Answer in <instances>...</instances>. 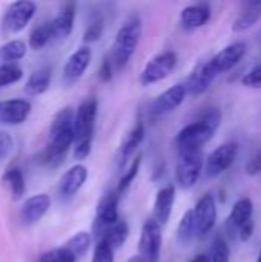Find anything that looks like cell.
Here are the masks:
<instances>
[{
  "instance_id": "6da1fadb",
  "label": "cell",
  "mask_w": 261,
  "mask_h": 262,
  "mask_svg": "<svg viewBox=\"0 0 261 262\" xmlns=\"http://www.w3.org/2000/svg\"><path fill=\"white\" fill-rule=\"evenodd\" d=\"M74 117L72 107H63L58 111L49 126V141L38 157V161L48 167H58L71 146H74Z\"/></svg>"
},
{
  "instance_id": "7a4b0ae2",
  "label": "cell",
  "mask_w": 261,
  "mask_h": 262,
  "mask_svg": "<svg viewBox=\"0 0 261 262\" xmlns=\"http://www.w3.org/2000/svg\"><path fill=\"white\" fill-rule=\"evenodd\" d=\"M222 123V112L218 109H209L202 117L186 124L175 137V147L180 155L200 152L202 147L214 137Z\"/></svg>"
},
{
  "instance_id": "3957f363",
  "label": "cell",
  "mask_w": 261,
  "mask_h": 262,
  "mask_svg": "<svg viewBox=\"0 0 261 262\" xmlns=\"http://www.w3.org/2000/svg\"><path fill=\"white\" fill-rule=\"evenodd\" d=\"M97 118V100L86 98L80 103L74 117V157L85 160L91 155Z\"/></svg>"
},
{
  "instance_id": "277c9868",
  "label": "cell",
  "mask_w": 261,
  "mask_h": 262,
  "mask_svg": "<svg viewBox=\"0 0 261 262\" xmlns=\"http://www.w3.org/2000/svg\"><path fill=\"white\" fill-rule=\"evenodd\" d=\"M142 31H143V23H142V17L138 14L129 15L123 21V25L118 28V31L115 34L114 45H112L111 57H109L112 66L117 68L118 71L123 69L132 58V55L140 43Z\"/></svg>"
},
{
  "instance_id": "5b68a950",
  "label": "cell",
  "mask_w": 261,
  "mask_h": 262,
  "mask_svg": "<svg viewBox=\"0 0 261 262\" xmlns=\"http://www.w3.org/2000/svg\"><path fill=\"white\" fill-rule=\"evenodd\" d=\"M37 11V5L29 0L14 2L11 3L0 21V31L5 37L18 34L26 28V25L32 20L34 14Z\"/></svg>"
},
{
  "instance_id": "8992f818",
  "label": "cell",
  "mask_w": 261,
  "mask_h": 262,
  "mask_svg": "<svg viewBox=\"0 0 261 262\" xmlns=\"http://www.w3.org/2000/svg\"><path fill=\"white\" fill-rule=\"evenodd\" d=\"M177 66V54L172 51H166L152 57L143 68L140 75V83L143 86H149L168 78Z\"/></svg>"
},
{
  "instance_id": "52a82bcc",
  "label": "cell",
  "mask_w": 261,
  "mask_h": 262,
  "mask_svg": "<svg viewBox=\"0 0 261 262\" xmlns=\"http://www.w3.org/2000/svg\"><path fill=\"white\" fill-rule=\"evenodd\" d=\"M162 227L149 218L142 226L138 239V256L145 262H158L162 253Z\"/></svg>"
},
{
  "instance_id": "ba28073f",
  "label": "cell",
  "mask_w": 261,
  "mask_h": 262,
  "mask_svg": "<svg viewBox=\"0 0 261 262\" xmlns=\"http://www.w3.org/2000/svg\"><path fill=\"white\" fill-rule=\"evenodd\" d=\"M203 172V157L202 152L180 155L175 169V180L182 189H191L197 184Z\"/></svg>"
},
{
  "instance_id": "9c48e42d",
  "label": "cell",
  "mask_w": 261,
  "mask_h": 262,
  "mask_svg": "<svg viewBox=\"0 0 261 262\" xmlns=\"http://www.w3.org/2000/svg\"><path fill=\"white\" fill-rule=\"evenodd\" d=\"M186 88L185 84H174L168 88L165 92L157 95L152 103L149 104V115L152 118H162L174 112L186 98Z\"/></svg>"
},
{
  "instance_id": "30bf717a",
  "label": "cell",
  "mask_w": 261,
  "mask_h": 262,
  "mask_svg": "<svg viewBox=\"0 0 261 262\" xmlns=\"http://www.w3.org/2000/svg\"><path fill=\"white\" fill-rule=\"evenodd\" d=\"M237 154H238L237 143H225V144L218 146L206 158L205 175L208 178H217L218 175H222L225 170H228L234 164Z\"/></svg>"
},
{
  "instance_id": "8fae6325",
  "label": "cell",
  "mask_w": 261,
  "mask_h": 262,
  "mask_svg": "<svg viewBox=\"0 0 261 262\" xmlns=\"http://www.w3.org/2000/svg\"><path fill=\"white\" fill-rule=\"evenodd\" d=\"M91 60H92V51L89 46H80L77 51H74L68 57L63 66V72H62L63 83L66 86H72L74 83H77L89 68Z\"/></svg>"
},
{
  "instance_id": "7c38bea8",
  "label": "cell",
  "mask_w": 261,
  "mask_h": 262,
  "mask_svg": "<svg viewBox=\"0 0 261 262\" xmlns=\"http://www.w3.org/2000/svg\"><path fill=\"white\" fill-rule=\"evenodd\" d=\"M88 180V169L83 164H74L60 178L57 193L62 201H71Z\"/></svg>"
},
{
  "instance_id": "4fadbf2b",
  "label": "cell",
  "mask_w": 261,
  "mask_h": 262,
  "mask_svg": "<svg viewBox=\"0 0 261 262\" xmlns=\"http://www.w3.org/2000/svg\"><path fill=\"white\" fill-rule=\"evenodd\" d=\"M118 193L115 190H108L103 193L97 204V212H95V230L100 233L106 227L115 224L120 216H118Z\"/></svg>"
},
{
  "instance_id": "5bb4252c",
  "label": "cell",
  "mask_w": 261,
  "mask_h": 262,
  "mask_svg": "<svg viewBox=\"0 0 261 262\" xmlns=\"http://www.w3.org/2000/svg\"><path fill=\"white\" fill-rule=\"evenodd\" d=\"M194 212V220H195V229L197 235L205 236L209 233L217 221V206L215 200L211 193H205L195 204Z\"/></svg>"
},
{
  "instance_id": "9a60e30c",
  "label": "cell",
  "mask_w": 261,
  "mask_h": 262,
  "mask_svg": "<svg viewBox=\"0 0 261 262\" xmlns=\"http://www.w3.org/2000/svg\"><path fill=\"white\" fill-rule=\"evenodd\" d=\"M32 104L23 98H12L0 101V124L17 126L28 120Z\"/></svg>"
},
{
  "instance_id": "2e32d148",
  "label": "cell",
  "mask_w": 261,
  "mask_h": 262,
  "mask_svg": "<svg viewBox=\"0 0 261 262\" xmlns=\"http://www.w3.org/2000/svg\"><path fill=\"white\" fill-rule=\"evenodd\" d=\"M49 207H51V196L48 193H37L23 203L18 218L23 226L26 227L34 226L46 215Z\"/></svg>"
},
{
  "instance_id": "e0dca14e",
  "label": "cell",
  "mask_w": 261,
  "mask_h": 262,
  "mask_svg": "<svg viewBox=\"0 0 261 262\" xmlns=\"http://www.w3.org/2000/svg\"><path fill=\"white\" fill-rule=\"evenodd\" d=\"M217 75L218 74L214 69L211 60L197 64V68L191 72V75L188 78V83L185 84L186 92H189L192 95H202V94H205L209 89V86L212 84V81L215 80Z\"/></svg>"
},
{
  "instance_id": "ac0fdd59",
  "label": "cell",
  "mask_w": 261,
  "mask_h": 262,
  "mask_svg": "<svg viewBox=\"0 0 261 262\" xmlns=\"http://www.w3.org/2000/svg\"><path fill=\"white\" fill-rule=\"evenodd\" d=\"M246 51H248V46L245 41L232 43V45L226 46L225 49H222L217 55H214L211 58V63H212L214 69L217 71V74L220 75L222 72L231 71L234 66H237L246 55Z\"/></svg>"
},
{
  "instance_id": "d6986e66",
  "label": "cell",
  "mask_w": 261,
  "mask_h": 262,
  "mask_svg": "<svg viewBox=\"0 0 261 262\" xmlns=\"http://www.w3.org/2000/svg\"><path fill=\"white\" fill-rule=\"evenodd\" d=\"M175 203V187L174 186H165L157 192L155 201H154V213H152V220L162 227L166 226L171 213H172V207Z\"/></svg>"
},
{
  "instance_id": "ffe728a7",
  "label": "cell",
  "mask_w": 261,
  "mask_h": 262,
  "mask_svg": "<svg viewBox=\"0 0 261 262\" xmlns=\"http://www.w3.org/2000/svg\"><path fill=\"white\" fill-rule=\"evenodd\" d=\"M75 11L77 6L74 3H66L58 15L51 20V35L52 41L65 40L71 35L72 28H74V18H75Z\"/></svg>"
},
{
  "instance_id": "44dd1931",
  "label": "cell",
  "mask_w": 261,
  "mask_h": 262,
  "mask_svg": "<svg viewBox=\"0 0 261 262\" xmlns=\"http://www.w3.org/2000/svg\"><path fill=\"white\" fill-rule=\"evenodd\" d=\"M211 18V8L208 3H195L186 6L180 14V23L185 29L194 31L205 26Z\"/></svg>"
},
{
  "instance_id": "7402d4cb",
  "label": "cell",
  "mask_w": 261,
  "mask_h": 262,
  "mask_svg": "<svg viewBox=\"0 0 261 262\" xmlns=\"http://www.w3.org/2000/svg\"><path fill=\"white\" fill-rule=\"evenodd\" d=\"M145 140V124L142 121H137L135 126L129 130V134L125 137L120 149H118V155H117V161L118 166L123 167L128 160L137 152V149L140 147V144Z\"/></svg>"
},
{
  "instance_id": "603a6c76",
  "label": "cell",
  "mask_w": 261,
  "mask_h": 262,
  "mask_svg": "<svg viewBox=\"0 0 261 262\" xmlns=\"http://www.w3.org/2000/svg\"><path fill=\"white\" fill-rule=\"evenodd\" d=\"M252 213H254V204L249 198H242L238 200L234 206H232V212L226 221V227H228V233L231 232V235H234L235 232H238V229L242 226H245L246 223L252 221Z\"/></svg>"
},
{
  "instance_id": "cb8c5ba5",
  "label": "cell",
  "mask_w": 261,
  "mask_h": 262,
  "mask_svg": "<svg viewBox=\"0 0 261 262\" xmlns=\"http://www.w3.org/2000/svg\"><path fill=\"white\" fill-rule=\"evenodd\" d=\"M129 238V224L125 220H118L115 224L106 227L98 233V241H103L114 252L118 250Z\"/></svg>"
},
{
  "instance_id": "d4e9b609",
  "label": "cell",
  "mask_w": 261,
  "mask_h": 262,
  "mask_svg": "<svg viewBox=\"0 0 261 262\" xmlns=\"http://www.w3.org/2000/svg\"><path fill=\"white\" fill-rule=\"evenodd\" d=\"M51 68L48 66H43V68H38L37 71H34L29 78L26 80V84H25V92L29 95V97H37V95H42L48 91L49 84H51Z\"/></svg>"
},
{
  "instance_id": "484cf974",
  "label": "cell",
  "mask_w": 261,
  "mask_h": 262,
  "mask_svg": "<svg viewBox=\"0 0 261 262\" xmlns=\"http://www.w3.org/2000/svg\"><path fill=\"white\" fill-rule=\"evenodd\" d=\"M2 184L5 186V189L9 192L11 198L14 201H18L22 200V196L25 195V190H26V184H25V177H23V172L14 166V167H9L3 177H2Z\"/></svg>"
},
{
  "instance_id": "4316f807",
  "label": "cell",
  "mask_w": 261,
  "mask_h": 262,
  "mask_svg": "<svg viewBox=\"0 0 261 262\" xmlns=\"http://www.w3.org/2000/svg\"><path fill=\"white\" fill-rule=\"evenodd\" d=\"M261 18V2H248L234 21V31L242 32L252 28Z\"/></svg>"
},
{
  "instance_id": "83f0119b",
  "label": "cell",
  "mask_w": 261,
  "mask_h": 262,
  "mask_svg": "<svg viewBox=\"0 0 261 262\" xmlns=\"http://www.w3.org/2000/svg\"><path fill=\"white\" fill-rule=\"evenodd\" d=\"M91 244H92V236H91V233L82 230V232H77L75 235H72V236L65 243L63 249H65L66 252H69V253L72 255V258L77 261V259L83 258V256L88 253Z\"/></svg>"
},
{
  "instance_id": "f1b7e54d",
  "label": "cell",
  "mask_w": 261,
  "mask_h": 262,
  "mask_svg": "<svg viewBox=\"0 0 261 262\" xmlns=\"http://www.w3.org/2000/svg\"><path fill=\"white\" fill-rule=\"evenodd\" d=\"M28 46L23 40L14 38L0 45V64L17 63L26 55Z\"/></svg>"
},
{
  "instance_id": "f546056e",
  "label": "cell",
  "mask_w": 261,
  "mask_h": 262,
  "mask_svg": "<svg viewBox=\"0 0 261 262\" xmlns=\"http://www.w3.org/2000/svg\"><path fill=\"white\" fill-rule=\"evenodd\" d=\"M197 235V229H195V220H194V212L188 210L183 216L182 221L177 227V241L183 246L188 247L194 238Z\"/></svg>"
},
{
  "instance_id": "4dcf8cb0",
  "label": "cell",
  "mask_w": 261,
  "mask_h": 262,
  "mask_svg": "<svg viewBox=\"0 0 261 262\" xmlns=\"http://www.w3.org/2000/svg\"><path fill=\"white\" fill-rule=\"evenodd\" d=\"M49 41H52V35H51V21H45L42 25H38L37 28L32 29V32L29 34V46L35 51L45 48Z\"/></svg>"
},
{
  "instance_id": "1f68e13d",
  "label": "cell",
  "mask_w": 261,
  "mask_h": 262,
  "mask_svg": "<svg viewBox=\"0 0 261 262\" xmlns=\"http://www.w3.org/2000/svg\"><path fill=\"white\" fill-rule=\"evenodd\" d=\"M140 166H142V155H138L137 158H134V161H132L131 166L128 167V170L122 175V178H120V181H118V186H117V189H115V192L118 193V196H122V195L131 187V184L134 183V180H135L137 175H138Z\"/></svg>"
},
{
  "instance_id": "d6a6232c",
  "label": "cell",
  "mask_w": 261,
  "mask_h": 262,
  "mask_svg": "<svg viewBox=\"0 0 261 262\" xmlns=\"http://www.w3.org/2000/svg\"><path fill=\"white\" fill-rule=\"evenodd\" d=\"M23 77V69L17 63L0 64V89L20 81Z\"/></svg>"
},
{
  "instance_id": "836d02e7",
  "label": "cell",
  "mask_w": 261,
  "mask_h": 262,
  "mask_svg": "<svg viewBox=\"0 0 261 262\" xmlns=\"http://www.w3.org/2000/svg\"><path fill=\"white\" fill-rule=\"evenodd\" d=\"M211 262H229V247L223 236H217L211 247Z\"/></svg>"
},
{
  "instance_id": "e575fe53",
  "label": "cell",
  "mask_w": 261,
  "mask_h": 262,
  "mask_svg": "<svg viewBox=\"0 0 261 262\" xmlns=\"http://www.w3.org/2000/svg\"><path fill=\"white\" fill-rule=\"evenodd\" d=\"M38 262H75V259L63 247H58V249H52V250L45 252L38 258Z\"/></svg>"
},
{
  "instance_id": "d590c367",
  "label": "cell",
  "mask_w": 261,
  "mask_h": 262,
  "mask_svg": "<svg viewBox=\"0 0 261 262\" xmlns=\"http://www.w3.org/2000/svg\"><path fill=\"white\" fill-rule=\"evenodd\" d=\"M103 26H105L103 25V18L92 20L86 26V29L83 32V41L85 43H94V41H97L102 37V34H103Z\"/></svg>"
},
{
  "instance_id": "8d00e7d4",
  "label": "cell",
  "mask_w": 261,
  "mask_h": 262,
  "mask_svg": "<svg viewBox=\"0 0 261 262\" xmlns=\"http://www.w3.org/2000/svg\"><path fill=\"white\" fill-rule=\"evenodd\" d=\"M114 250L106 246L103 241H98L94 253H92V262H114Z\"/></svg>"
},
{
  "instance_id": "74e56055",
  "label": "cell",
  "mask_w": 261,
  "mask_h": 262,
  "mask_svg": "<svg viewBox=\"0 0 261 262\" xmlns=\"http://www.w3.org/2000/svg\"><path fill=\"white\" fill-rule=\"evenodd\" d=\"M14 150V140L9 132L0 130V164L11 155Z\"/></svg>"
},
{
  "instance_id": "f35d334b",
  "label": "cell",
  "mask_w": 261,
  "mask_h": 262,
  "mask_svg": "<svg viewBox=\"0 0 261 262\" xmlns=\"http://www.w3.org/2000/svg\"><path fill=\"white\" fill-rule=\"evenodd\" d=\"M243 86L246 88H254V89H261V63L252 68L243 78H242Z\"/></svg>"
},
{
  "instance_id": "ab89813d",
  "label": "cell",
  "mask_w": 261,
  "mask_h": 262,
  "mask_svg": "<svg viewBox=\"0 0 261 262\" xmlns=\"http://www.w3.org/2000/svg\"><path fill=\"white\" fill-rule=\"evenodd\" d=\"M112 72H114V66H112V63H111L109 57H106V58L103 60V63H102L100 69H98V78H100V81L108 83V81L112 78V75H114Z\"/></svg>"
},
{
  "instance_id": "60d3db41",
  "label": "cell",
  "mask_w": 261,
  "mask_h": 262,
  "mask_svg": "<svg viewBox=\"0 0 261 262\" xmlns=\"http://www.w3.org/2000/svg\"><path fill=\"white\" fill-rule=\"evenodd\" d=\"M245 170H246V173H248L249 177L260 175L261 173V152H258L257 155H254V157H252V158L248 161V164H246Z\"/></svg>"
},
{
  "instance_id": "b9f144b4",
  "label": "cell",
  "mask_w": 261,
  "mask_h": 262,
  "mask_svg": "<svg viewBox=\"0 0 261 262\" xmlns=\"http://www.w3.org/2000/svg\"><path fill=\"white\" fill-rule=\"evenodd\" d=\"M238 238L243 241V243H246V241H249L251 238H252V235H254V221H249V223H246L245 226H242L240 229H238Z\"/></svg>"
},
{
  "instance_id": "7bdbcfd3",
  "label": "cell",
  "mask_w": 261,
  "mask_h": 262,
  "mask_svg": "<svg viewBox=\"0 0 261 262\" xmlns=\"http://www.w3.org/2000/svg\"><path fill=\"white\" fill-rule=\"evenodd\" d=\"M191 262H211L209 255H197Z\"/></svg>"
},
{
  "instance_id": "ee69618b",
  "label": "cell",
  "mask_w": 261,
  "mask_h": 262,
  "mask_svg": "<svg viewBox=\"0 0 261 262\" xmlns=\"http://www.w3.org/2000/svg\"><path fill=\"white\" fill-rule=\"evenodd\" d=\"M128 262H145V261H143V259H142V258L137 255V256H132V258H129V259H128Z\"/></svg>"
},
{
  "instance_id": "f6af8a7d",
  "label": "cell",
  "mask_w": 261,
  "mask_h": 262,
  "mask_svg": "<svg viewBox=\"0 0 261 262\" xmlns=\"http://www.w3.org/2000/svg\"><path fill=\"white\" fill-rule=\"evenodd\" d=\"M257 262H261V253H260V256H258V259H257Z\"/></svg>"
}]
</instances>
